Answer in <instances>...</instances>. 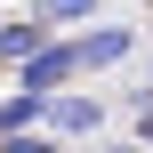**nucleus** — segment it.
Returning <instances> with one entry per match:
<instances>
[{
	"label": "nucleus",
	"instance_id": "obj_1",
	"mask_svg": "<svg viewBox=\"0 0 153 153\" xmlns=\"http://www.w3.org/2000/svg\"><path fill=\"white\" fill-rule=\"evenodd\" d=\"M8 73H16V89H32V97H48V89L81 81V65H73V32H48V40H40L32 56H16Z\"/></svg>",
	"mask_w": 153,
	"mask_h": 153
},
{
	"label": "nucleus",
	"instance_id": "obj_2",
	"mask_svg": "<svg viewBox=\"0 0 153 153\" xmlns=\"http://www.w3.org/2000/svg\"><path fill=\"white\" fill-rule=\"evenodd\" d=\"M129 56H137V32H129V24H97V16L73 24V65H81V73H113V65H129Z\"/></svg>",
	"mask_w": 153,
	"mask_h": 153
},
{
	"label": "nucleus",
	"instance_id": "obj_3",
	"mask_svg": "<svg viewBox=\"0 0 153 153\" xmlns=\"http://www.w3.org/2000/svg\"><path fill=\"white\" fill-rule=\"evenodd\" d=\"M40 129H48V137H89V129H105V105H97V97H81V89L65 81V89H48Z\"/></svg>",
	"mask_w": 153,
	"mask_h": 153
},
{
	"label": "nucleus",
	"instance_id": "obj_4",
	"mask_svg": "<svg viewBox=\"0 0 153 153\" xmlns=\"http://www.w3.org/2000/svg\"><path fill=\"white\" fill-rule=\"evenodd\" d=\"M40 105H48V97L8 89V97H0V145H8V137H32V129H40Z\"/></svg>",
	"mask_w": 153,
	"mask_h": 153
},
{
	"label": "nucleus",
	"instance_id": "obj_5",
	"mask_svg": "<svg viewBox=\"0 0 153 153\" xmlns=\"http://www.w3.org/2000/svg\"><path fill=\"white\" fill-rule=\"evenodd\" d=\"M40 40H48V24H40V16H16V24H0V65H16V56H32Z\"/></svg>",
	"mask_w": 153,
	"mask_h": 153
},
{
	"label": "nucleus",
	"instance_id": "obj_6",
	"mask_svg": "<svg viewBox=\"0 0 153 153\" xmlns=\"http://www.w3.org/2000/svg\"><path fill=\"white\" fill-rule=\"evenodd\" d=\"M105 0H32V16L48 24V32H73V24H89Z\"/></svg>",
	"mask_w": 153,
	"mask_h": 153
},
{
	"label": "nucleus",
	"instance_id": "obj_7",
	"mask_svg": "<svg viewBox=\"0 0 153 153\" xmlns=\"http://www.w3.org/2000/svg\"><path fill=\"white\" fill-rule=\"evenodd\" d=\"M137 137H153V97H137Z\"/></svg>",
	"mask_w": 153,
	"mask_h": 153
}]
</instances>
